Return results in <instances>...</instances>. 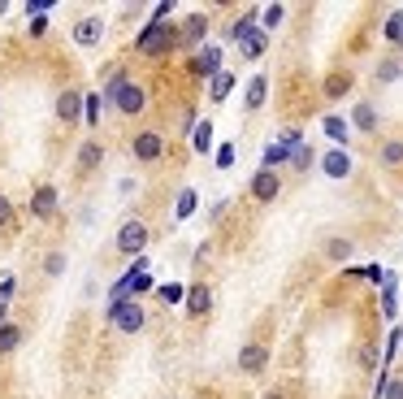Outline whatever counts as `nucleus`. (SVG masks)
Segmentation results:
<instances>
[{"instance_id": "2f4dec72", "label": "nucleus", "mask_w": 403, "mask_h": 399, "mask_svg": "<svg viewBox=\"0 0 403 399\" xmlns=\"http://www.w3.org/2000/svg\"><path fill=\"white\" fill-rule=\"evenodd\" d=\"M330 256H334V261H347V256H352V243H342V239H334V243H330Z\"/></svg>"}, {"instance_id": "423d86ee", "label": "nucleus", "mask_w": 403, "mask_h": 399, "mask_svg": "<svg viewBox=\"0 0 403 399\" xmlns=\"http://www.w3.org/2000/svg\"><path fill=\"white\" fill-rule=\"evenodd\" d=\"M277 191H282V183H277V174H273V169H260V174L252 178V196H256L260 204L277 200Z\"/></svg>"}, {"instance_id": "20e7f679", "label": "nucleus", "mask_w": 403, "mask_h": 399, "mask_svg": "<svg viewBox=\"0 0 403 399\" xmlns=\"http://www.w3.org/2000/svg\"><path fill=\"white\" fill-rule=\"evenodd\" d=\"M113 104H118V113H126V118H131V113H139V108L148 104V91H143L139 83H126L118 96H113Z\"/></svg>"}, {"instance_id": "2eb2a0df", "label": "nucleus", "mask_w": 403, "mask_h": 399, "mask_svg": "<svg viewBox=\"0 0 403 399\" xmlns=\"http://www.w3.org/2000/svg\"><path fill=\"white\" fill-rule=\"evenodd\" d=\"M100 161H104V143H96V139H91V143H83V148H78V169H96Z\"/></svg>"}, {"instance_id": "dca6fc26", "label": "nucleus", "mask_w": 403, "mask_h": 399, "mask_svg": "<svg viewBox=\"0 0 403 399\" xmlns=\"http://www.w3.org/2000/svg\"><path fill=\"white\" fill-rule=\"evenodd\" d=\"M265 91H269V83H265V79L256 74V79L248 83V113H256V108L265 104Z\"/></svg>"}, {"instance_id": "ddd939ff", "label": "nucleus", "mask_w": 403, "mask_h": 399, "mask_svg": "<svg viewBox=\"0 0 403 399\" xmlns=\"http://www.w3.org/2000/svg\"><path fill=\"white\" fill-rule=\"evenodd\" d=\"M265 360H269V356H265V348H260V343H248V348L239 352V369H243V373H260V369H265Z\"/></svg>"}, {"instance_id": "6e6552de", "label": "nucleus", "mask_w": 403, "mask_h": 399, "mask_svg": "<svg viewBox=\"0 0 403 399\" xmlns=\"http://www.w3.org/2000/svg\"><path fill=\"white\" fill-rule=\"evenodd\" d=\"M31 213H35L39 221H52V213H56V187H35V196H31Z\"/></svg>"}, {"instance_id": "6ab92c4d", "label": "nucleus", "mask_w": 403, "mask_h": 399, "mask_svg": "<svg viewBox=\"0 0 403 399\" xmlns=\"http://www.w3.org/2000/svg\"><path fill=\"white\" fill-rule=\"evenodd\" d=\"M191 148H195V152H208V148H213V122H200V126H195Z\"/></svg>"}, {"instance_id": "bb28decb", "label": "nucleus", "mask_w": 403, "mask_h": 399, "mask_svg": "<svg viewBox=\"0 0 403 399\" xmlns=\"http://www.w3.org/2000/svg\"><path fill=\"white\" fill-rule=\"evenodd\" d=\"M399 74H403V66H399V61H382V66H377V83H394Z\"/></svg>"}, {"instance_id": "79ce46f5", "label": "nucleus", "mask_w": 403, "mask_h": 399, "mask_svg": "<svg viewBox=\"0 0 403 399\" xmlns=\"http://www.w3.org/2000/svg\"><path fill=\"white\" fill-rule=\"evenodd\" d=\"M265 399H286V395H282V390H269V395H265Z\"/></svg>"}, {"instance_id": "0eeeda50", "label": "nucleus", "mask_w": 403, "mask_h": 399, "mask_svg": "<svg viewBox=\"0 0 403 399\" xmlns=\"http://www.w3.org/2000/svg\"><path fill=\"white\" fill-rule=\"evenodd\" d=\"M191 70H195L200 79H217V74H221V48H204V52H195Z\"/></svg>"}, {"instance_id": "7c9ffc66", "label": "nucleus", "mask_w": 403, "mask_h": 399, "mask_svg": "<svg viewBox=\"0 0 403 399\" xmlns=\"http://www.w3.org/2000/svg\"><path fill=\"white\" fill-rule=\"evenodd\" d=\"M382 399H403V378H390L386 390H382Z\"/></svg>"}, {"instance_id": "f704fd0d", "label": "nucleus", "mask_w": 403, "mask_h": 399, "mask_svg": "<svg viewBox=\"0 0 403 399\" xmlns=\"http://www.w3.org/2000/svg\"><path fill=\"white\" fill-rule=\"evenodd\" d=\"M26 35H31V39H44V35H48V22H44V18H31V31H26Z\"/></svg>"}, {"instance_id": "c03bdc74", "label": "nucleus", "mask_w": 403, "mask_h": 399, "mask_svg": "<svg viewBox=\"0 0 403 399\" xmlns=\"http://www.w3.org/2000/svg\"><path fill=\"white\" fill-rule=\"evenodd\" d=\"M399 48H403V44H399Z\"/></svg>"}, {"instance_id": "473e14b6", "label": "nucleus", "mask_w": 403, "mask_h": 399, "mask_svg": "<svg viewBox=\"0 0 403 399\" xmlns=\"http://www.w3.org/2000/svg\"><path fill=\"white\" fill-rule=\"evenodd\" d=\"M282 18H286V9H282V5H269V9H265V26H277Z\"/></svg>"}, {"instance_id": "a211bd4d", "label": "nucleus", "mask_w": 403, "mask_h": 399, "mask_svg": "<svg viewBox=\"0 0 403 399\" xmlns=\"http://www.w3.org/2000/svg\"><path fill=\"white\" fill-rule=\"evenodd\" d=\"M286 156H295V152H291V148H286V143H269V148H265V169H273V165H282Z\"/></svg>"}, {"instance_id": "a19ab883", "label": "nucleus", "mask_w": 403, "mask_h": 399, "mask_svg": "<svg viewBox=\"0 0 403 399\" xmlns=\"http://www.w3.org/2000/svg\"><path fill=\"white\" fill-rule=\"evenodd\" d=\"M9 14V0H0V18H5Z\"/></svg>"}, {"instance_id": "4be33fe9", "label": "nucleus", "mask_w": 403, "mask_h": 399, "mask_svg": "<svg viewBox=\"0 0 403 399\" xmlns=\"http://www.w3.org/2000/svg\"><path fill=\"white\" fill-rule=\"evenodd\" d=\"M248 35H256V18H252V14H248V18H239L235 26H230V39H239V44H243Z\"/></svg>"}, {"instance_id": "a878e982", "label": "nucleus", "mask_w": 403, "mask_h": 399, "mask_svg": "<svg viewBox=\"0 0 403 399\" xmlns=\"http://www.w3.org/2000/svg\"><path fill=\"white\" fill-rule=\"evenodd\" d=\"M230 87H235V79H230V74L221 70V74L213 79V87H208V91H213V100H225V96H230Z\"/></svg>"}, {"instance_id": "e433bc0d", "label": "nucleus", "mask_w": 403, "mask_h": 399, "mask_svg": "<svg viewBox=\"0 0 403 399\" xmlns=\"http://www.w3.org/2000/svg\"><path fill=\"white\" fill-rule=\"evenodd\" d=\"M96 118H100V96H87V122L96 126Z\"/></svg>"}, {"instance_id": "393cba45", "label": "nucleus", "mask_w": 403, "mask_h": 399, "mask_svg": "<svg viewBox=\"0 0 403 399\" xmlns=\"http://www.w3.org/2000/svg\"><path fill=\"white\" fill-rule=\"evenodd\" d=\"M325 135L334 143H347V122H342V118H325Z\"/></svg>"}, {"instance_id": "c9c22d12", "label": "nucleus", "mask_w": 403, "mask_h": 399, "mask_svg": "<svg viewBox=\"0 0 403 399\" xmlns=\"http://www.w3.org/2000/svg\"><path fill=\"white\" fill-rule=\"evenodd\" d=\"M160 300H165V304H178V300H183V287H160Z\"/></svg>"}, {"instance_id": "7ed1b4c3", "label": "nucleus", "mask_w": 403, "mask_h": 399, "mask_svg": "<svg viewBox=\"0 0 403 399\" xmlns=\"http://www.w3.org/2000/svg\"><path fill=\"white\" fill-rule=\"evenodd\" d=\"M143 248H148V226L131 217V221L122 226V231H118V252H126V256H139Z\"/></svg>"}, {"instance_id": "37998d69", "label": "nucleus", "mask_w": 403, "mask_h": 399, "mask_svg": "<svg viewBox=\"0 0 403 399\" xmlns=\"http://www.w3.org/2000/svg\"><path fill=\"white\" fill-rule=\"evenodd\" d=\"M399 343H403V325H399Z\"/></svg>"}, {"instance_id": "72a5a7b5", "label": "nucleus", "mask_w": 403, "mask_h": 399, "mask_svg": "<svg viewBox=\"0 0 403 399\" xmlns=\"http://www.w3.org/2000/svg\"><path fill=\"white\" fill-rule=\"evenodd\" d=\"M14 221V204H9V196H0V226H9Z\"/></svg>"}, {"instance_id": "f03ea898", "label": "nucleus", "mask_w": 403, "mask_h": 399, "mask_svg": "<svg viewBox=\"0 0 403 399\" xmlns=\"http://www.w3.org/2000/svg\"><path fill=\"white\" fill-rule=\"evenodd\" d=\"M178 44V26H169V22H152L148 31H139V39H135V48L143 52V56H160V52H169Z\"/></svg>"}, {"instance_id": "4468645a", "label": "nucleus", "mask_w": 403, "mask_h": 399, "mask_svg": "<svg viewBox=\"0 0 403 399\" xmlns=\"http://www.w3.org/2000/svg\"><path fill=\"white\" fill-rule=\"evenodd\" d=\"M18 343H22V330H18L14 321H5V325H0V356L18 352Z\"/></svg>"}, {"instance_id": "cd10ccee", "label": "nucleus", "mask_w": 403, "mask_h": 399, "mask_svg": "<svg viewBox=\"0 0 403 399\" xmlns=\"http://www.w3.org/2000/svg\"><path fill=\"white\" fill-rule=\"evenodd\" d=\"M191 213H195V191L187 187V191L178 196V221H183V217H191Z\"/></svg>"}, {"instance_id": "ea45409f", "label": "nucleus", "mask_w": 403, "mask_h": 399, "mask_svg": "<svg viewBox=\"0 0 403 399\" xmlns=\"http://www.w3.org/2000/svg\"><path fill=\"white\" fill-rule=\"evenodd\" d=\"M360 365H369V369H373V365H377V352H373V348H364V352H360Z\"/></svg>"}, {"instance_id": "4c0bfd02", "label": "nucleus", "mask_w": 403, "mask_h": 399, "mask_svg": "<svg viewBox=\"0 0 403 399\" xmlns=\"http://www.w3.org/2000/svg\"><path fill=\"white\" fill-rule=\"evenodd\" d=\"M291 161H295V169H308V165H312V152H308V148H300Z\"/></svg>"}, {"instance_id": "f3484780", "label": "nucleus", "mask_w": 403, "mask_h": 399, "mask_svg": "<svg viewBox=\"0 0 403 399\" xmlns=\"http://www.w3.org/2000/svg\"><path fill=\"white\" fill-rule=\"evenodd\" d=\"M352 118H356V126H360L364 135H369V131H377V113H373V104H356Z\"/></svg>"}, {"instance_id": "c756f323", "label": "nucleus", "mask_w": 403, "mask_h": 399, "mask_svg": "<svg viewBox=\"0 0 403 399\" xmlns=\"http://www.w3.org/2000/svg\"><path fill=\"white\" fill-rule=\"evenodd\" d=\"M347 87H352V79H347V74H334V79L325 83V91H330V96H342Z\"/></svg>"}, {"instance_id": "1a4fd4ad", "label": "nucleus", "mask_w": 403, "mask_h": 399, "mask_svg": "<svg viewBox=\"0 0 403 399\" xmlns=\"http://www.w3.org/2000/svg\"><path fill=\"white\" fill-rule=\"evenodd\" d=\"M321 169H325L330 178H347V174H352V156L342 152V148H334V152L321 156Z\"/></svg>"}, {"instance_id": "b1692460", "label": "nucleus", "mask_w": 403, "mask_h": 399, "mask_svg": "<svg viewBox=\"0 0 403 399\" xmlns=\"http://www.w3.org/2000/svg\"><path fill=\"white\" fill-rule=\"evenodd\" d=\"M204 26H208L204 18H191V22L183 26V44H200V39H204Z\"/></svg>"}, {"instance_id": "f8f14e48", "label": "nucleus", "mask_w": 403, "mask_h": 399, "mask_svg": "<svg viewBox=\"0 0 403 399\" xmlns=\"http://www.w3.org/2000/svg\"><path fill=\"white\" fill-rule=\"evenodd\" d=\"M208 308H213V296H208L204 282H195V287L187 291V313H191V317H204Z\"/></svg>"}, {"instance_id": "39448f33", "label": "nucleus", "mask_w": 403, "mask_h": 399, "mask_svg": "<svg viewBox=\"0 0 403 399\" xmlns=\"http://www.w3.org/2000/svg\"><path fill=\"white\" fill-rule=\"evenodd\" d=\"M83 91H61V96H56V118H61V122H78V113H83Z\"/></svg>"}, {"instance_id": "412c9836", "label": "nucleus", "mask_w": 403, "mask_h": 399, "mask_svg": "<svg viewBox=\"0 0 403 399\" xmlns=\"http://www.w3.org/2000/svg\"><path fill=\"white\" fill-rule=\"evenodd\" d=\"M382 35H386L390 44H403V14H390L386 26H382Z\"/></svg>"}, {"instance_id": "f257e3e1", "label": "nucleus", "mask_w": 403, "mask_h": 399, "mask_svg": "<svg viewBox=\"0 0 403 399\" xmlns=\"http://www.w3.org/2000/svg\"><path fill=\"white\" fill-rule=\"evenodd\" d=\"M108 325L122 330V334H139L148 325V313H143L139 300H118V304H108Z\"/></svg>"}, {"instance_id": "5701e85b", "label": "nucleus", "mask_w": 403, "mask_h": 399, "mask_svg": "<svg viewBox=\"0 0 403 399\" xmlns=\"http://www.w3.org/2000/svg\"><path fill=\"white\" fill-rule=\"evenodd\" d=\"M239 48H243V56H248V61H256V56H260V52H265V35H260V31H256V35H248V39H243V44H239Z\"/></svg>"}, {"instance_id": "9d476101", "label": "nucleus", "mask_w": 403, "mask_h": 399, "mask_svg": "<svg viewBox=\"0 0 403 399\" xmlns=\"http://www.w3.org/2000/svg\"><path fill=\"white\" fill-rule=\"evenodd\" d=\"M100 35H104V22H100V18H83V22L74 26V44H83V48H96Z\"/></svg>"}, {"instance_id": "c85d7f7f", "label": "nucleus", "mask_w": 403, "mask_h": 399, "mask_svg": "<svg viewBox=\"0 0 403 399\" xmlns=\"http://www.w3.org/2000/svg\"><path fill=\"white\" fill-rule=\"evenodd\" d=\"M61 269H66V256H61V252H48V261H44V273H48V278H56Z\"/></svg>"}, {"instance_id": "aec40b11", "label": "nucleus", "mask_w": 403, "mask_h": 399, "mask_svg": "<svg viewBox=\"0 0 403 399\" xmlns=\"http://www.w3.org/2000/svg\"><path fill=\"white\" fill-rule=\"evenodd\" d=\"M382 165H403V143L399 139H390V143H382Z\"/></svg>"}, {"instance_id": "58836bf2", "label": "nucleus", "mask_w": 403, "mask_h": 399, "mask_svg": "<svg viewBox=\"0 0 403 399\" xmlns=\"http://www.w3.org/2000/svg\"><path fill=\"white\" fill-rule=\"evenodd\" d=\"M9 296H14V278H5V282H0V308L9 304Z\"/></svg>"}, {"instance_id": "9b49d317", "label": "nucleus", "mask_w": 403, "mask_h": 399, "mask_svg": "<svg viewBox=\"0 0 403 399\" xmlns=\"http://www.w3.org/2000/svg\"><path fill=\"white\" fill-rule=\"evenodd\" d=\"M131 148H135V156H139V161H156V156L165 152V143H160V135H156V131H143Z\"/></svg>"}]
</instances>
